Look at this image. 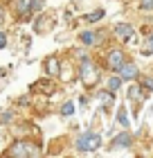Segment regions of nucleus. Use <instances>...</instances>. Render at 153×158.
Instances as JSON below:
<instances>
[{
  "mask_svg": "<svg viewBox=\"0 0 153 158\" xmlns=\"http://www.w3.org/2000/svg\"><path fill=\"white\" fill-rule=\"evenodd\" d=\"M79 77H81V81H83V86H95L99 81V77H101V73H99V68H97V63H92L88 56L81 61V68H79Z\"/></svg>",
  "mask_w": 153,
  "mask_h": 158,
  "instance_id": "f257e3e1",
  "label": "nucleus"
},
{
  "mask_svg": "<svg viewBox=\"0 0 153 158\" xmlns=\"http://www.w3.org/2000/svg\"><path fill=\"white\" fill-rule=\"evenodd\" d=\"M74 147H77V152H83V154L86 152H95V149L101 147V135L95 133V131H86V133H81L77 138Z\"/></svg>",
  "mask_w": 153,
  "mask_h": 158,
  "instance_id": "f03ea898",
  "label": "nucleus"
},
{
  "mask_svg": "<svg viewBox=\"0 0 153 158\" xmlns=\"http://www.w3.org/2000/svg\"><path fill=\"white\" fill-rule=\"evenodd\" d=\"M14 7H16V11H18L20 18H27V16H32L36 9L43 7V0H16Z\"/></svg>",
  "mask_w": 153,
  "mask_h": 158,
  "instance_id": "7ed1b4c3",
  "label": "nucleus"
},
{
  "mask_svg": "<svg viewBox=\"0 0 153 158\" xmlns=\"http://www.w3.org/2000/svg\"><path fill=\"white\" fill-rule=\"evenodd\" d=\"M9 154L16 156V158H27V156H32V154H38V149H34L30 142H25V140H18V142H14V145H11Z\"/></svg>",
  "mask_w": 153,
  "mask_h": 158,
  "instance_id": "20e7f679",
  "label": "nucleus"
},
{
  "mask_svg": "<svg viewBox=\"0 0 153 158\" xmlns=\"http://www.w3.org/2000/svg\"><path fill=\"white\" fill-rule=\"evenodd\" d=\"M117 75L122 77V81H135L137 77H140V70H137L135 63H131V61H124L119 70H117Z\"/></svg>",
  "mask_w": 153,
  "mask_h": 158,
  "instance_id": "39448f33",
  "label": "nucleus"
},
{
  "mask_svg": "<svg viewBox=\"0 0 153 158\" xmlns=\"http://www.w3.org/2000/svg\"><path fill=\"white\" fill-rule=\"evenodd\" d=\"M124 61H126V59H124V52H122L119 48H113V50H108L106 63H108V68H111V70H115V73H117V70H119V66H122Z\"/></svg>",
  "mask_w": 153,
  "mask_h": 158,
  "instance_id": "423d86ee",
  "label": "nucleus"
},
{
  "mask_svg": "<svg viewBox=\"0 0 153 158\" xmlns=\"http://www.w3.org/2000/svg\"><path fill=\"white\" fill-rule=\"evenodd\" d=\"M115 34H117L122 41H131L133 34H135V30H133V25H128V23H117L115 25Z\"/></svg>",
  "mask_w": 153,
  "mask_h": 158,
  "instance_id": "0eeeda50",
  "label": "nucleus"
},
{
  "mask_svg": "<svg viewBox=\"0 0 153 158\" xmlns=\"http://www.w3.org/2000/svg\"><path fill=\"white\" fill-rule=\"evenodd\" d=\"M133 145V135H131L128 131H124L119 135H115L113 138V147H131Z\"/></svg>",
  "mask_w": 153,
  "mask_h": 158,
  "instance_id": "6e6552de",
  "label": "nucleus"
},
{
  "mask_svg": "<svg viewBox=\"0 0 153 158\" xmlns=\"http://www.w3.org/2000/svg\"><path fill=\"white\" fill-rule=\"evenodd\" d=\"M59 70H61L59 59H56V56H47V59H45V73L54 77V75H59Z\"/></svg>",
  "mask_w": 153,
  "mask_h": 158,
  "instance_id": "1a4fd4ad",
  "label": "nucleus"
},
{
  "mask_svg": "<svg viewBox=\"0 0 153 158\" xmlns=\"http://www.w3.org/2000/svg\"><path fill=\"white\" fill-rule=\"evenodd\" d=\"M81 43L83 45H95V43H99V39L101 36H97V32H81Z\"/></svg>",
  "mask_w": 153,
  "mask_h": 158,
  "instance_id": "9d476101",
  "label": "nucleus"
},
{
  "mask_svg": "<svg viewBox=\"0 0 153 158\" xmlns=\"http://www.w3.org/2000/svg\"><path fill=\"white\" fill-rule=\"evenodd\" d=\"M119 86H122V77H119V75H115V77H111V79H108L106 88L111 90V93H117V90H119Z\"/></svg>",
  "mask_w": 153,
  "mask_h": 158,
  "instance_id": "9b49d317",
  "label": "nucleus"
},
{
  "mask_svg": "<svg viewBox=\"0 0 153 158\" xmlns=\"http://www.w3.org/2000/svg\"><path fill=\"white\" fill-rule=\"evenodd\" d=\"M104 9H95V11H90L88 14V16H86V20H88V23H97V20H101V18H104Z\"/></svg>",
  "mask_w": 153,
  "mask_h": 158,
  "instance_id": "f8f14e48",
  "label": "nucleus"
},
{
  "mask_svg": "<svg viewBox=\"0 0 153 158\" xmlns=\"http://www.w3.org/2000/svg\"><path fill=\"white\" fill-rule=\"evenodd\" d=\"M128 97L131 99H140L142 97V86H131L128 88Z\"/></svg>",
  "mask_w": 153,
  "mask_h": 158,
  "instance_id": "ddd939ff",
  "label": "nucleus"
},
{
  "mask_svg": "<svg viewBox=\"0 0 153 158\" xmlns=\"http://www.w3.org/2000/svg\"><path fill=\"white\" fill-rule=\"evenodd\" d=\"M72 113H74V102H65V104H63V109H61V115L70 118Z\"/></svg>",
  "mask_w": 153,
  "mask_h": 158,
  "instance_id": "4468645a",
  "label": "nucleus"
},
{
  "mask_svg": "<svg viewBox=\"0 0 153 158\" xmlns=\"http://www.w3.org/2000/svg\"><path fill=\"white\" fill-rule=\"evenodd\" d=\"M142 54H153V34H149L147 43H144V52Z\"/></svg>",
  "mask_w": 153,
  "mask_h": 158,
  "instance_id": "2eb2a0df",
  "label": "nucleus"
},
{
  "mask_svg": "<svg viewBox=\"0 0 153 158\" xmlns=\"http://www.w3.org/2000/svg\"><path fill=\"white\" fill-rule=\"evenodd\" d=\"M142 88L149 90V93H153V77H144L142 79Z\"/></svg>",
  "mask_w": 153,
  "mask_h": 158,
  "instance_id": "dca6fc26",
  "label": "nucleus"
},
{
  "mask_svg": "<svg viewBox=\"0 0 153 158\" xmlns=\"http://www.w3.org/2000/svg\"><path fill=\"white\" fill-rule=\"evenodd\" d=\"M117 120H119V124H122V127H128V115H126V111H124V109H119Z\"/></svg>",
  "mask_w": 153,
  "mask_h": 158,
  "instance_id": "f3484780",
  "label": "nucleus"
},
{
  "mask_svg": "<svg viewBox=\"0 0 153 158\" xmlns=\"http://www.w3.org/2000/svg\"><path fill=\"white\" fill-rule=\"evenodd\" d=\"M140 7H142V9H153V0H140Z\"/></svg>",
  "mask_w": 153,
  "mask_h": 158,
  "instance_id": "a211bd4d",
  "label": "nucleus"
},
{
  "mask_svg": "<svg viewBox=\"0 0 153 158\" xmlns=\"http://www.w3.org/2000/svg\"><path fill=\"white\" fill-rule=\"evenodd\" d=\"M5 45H7V34H5V32H0V50H2Z\"/></svg>",
  "mask_w": 153,
  "mask_h": 158,
  "instance_id": "6ab92c4d",
  "label": "nucleus"
},
{
  "mask_svg": "<svg viewBox=\"0 0 153 158\" xmlns=\"http://www.w3.org/2000/svg\"><path fill=\"white\" fill-rule=\"evenodd\" d=\"M2 20H5V9L0 7V23H2Z\"/></svg>",
  "mask_w": 153,
  "mask_h": 158,
  "instance_id": "aec40b11",
  "label": "nucleus"
}]
</instances>
